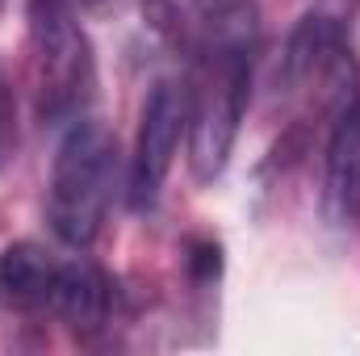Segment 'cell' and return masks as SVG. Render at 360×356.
Returning a JSON list of instances; mask_svg holds the SVG:
<instances>
[{
	"label": "cell",
	"instance_id": "obj_1",
	"mask_svg": "<svg viewBox=\"0 0 360 356\" xmlns=\"http://www.w3.org/2000/svg\"><path fill=\"white\" fill-rule=\"evenodd\" d=\"M117 193V139L105 122L76 117L59 139L55 168H51V197L46 218L51 231L68 248H92L105 231L109 205Z\"/></svg>",
	"mask_w": 360,
	"mask_h": 356
},
{
	"label": "cell",
	"instance_id": "obj_8",
	"mask_svg": "<svg viewBox=\"0 0 360 356\" xmlns=\"http://www.w3.org/2000/svg\"><path fill=\"white\" fill-rule=\"evenodd\" d=\"M55 276H59V260H51V252L30 239L0 252V298L21 310H46Z\"/></svg>",
	"mask_w": 360,
	"mask_h": 356
},
{
	"label": "cell",
	"instance_id": "obj_6",
	"mask_svg": "<svg viewBox=\"0 0 360 356\" xmlns=\"http://www.w3.org/2000/svg\"><path fill=\"white\" fill-rule=\"evenodd\" d=\"M344 55V17L331 8H314L302 17V25L289 34L281 55V84L302 89L310 80H323L327 68Z\"/></svg>",
	"mask_w": 360,
	"mask_h": 356
},
{
	"label": "cell",
	"instance_id": "obj_3",
	"mask_svg": "<svg viewBox=\"0 0 360 356\" xmlns=\"http://www.w3.org/2000/svg\"><path fill=\"white\" fill-rule=\"evenodd\" d=\"M34 89L42 122H76L92 101L96 63L89 34L72 17V0H30Z\"/></svg>",
	"mask_w": 360,
	"mask_h": 356
},
{
	"label": "cell",
	"instance_id": "obj_2",
	"mask_svg": "<svg viewBox=\"0 0 360 356\" xmlns=\"http://www.w3.org/2000/svg\"><path fill=\"white\" fill-rule=\"evenodd\" d=\"M252 101V46L201 51L197 84L188 92V172L214 184L226 172Z\"/></svg>",
	"mask_w": 360,
	"mask_h": 356
},
{
	"label": "cell",
	"instance_id": "obj_7",
	"mask_svg": "<svg viewBox=\"0 0 360 356\" xmlns=\"http://www.w3.org/2000/svg\"><path fill=\"white\" fill-rule=\"evenodd\" d=\"M55 319H63L76 336H96L105 323H109V310H113V285L109 276L89 260H72V265H59L55 276V289H51V306H46Z\"/></svg>",
	"mask_w": 360,
	"mask_h": 356
},
{
	"label": "cell",
	"instance_id": "obj_5",
	"mask_svg": "<svg viewBox=\"0 0 360 356\" xmlns=\"http://www.w3.org/2000/svg\"><path fill=\"white\" fill-rule=\"evenodd\" d=\"M323 214L331 227H360V92L335 109L323 164Z\"/></svg>",
	"mask_w": 360,
	"mask_h": 356
},
{
	"label": "cell",
	"instance_id": "obj_4",
	"mask_svg": "<svg viewBox=\"0 0 360 356\" xmlns=\"http://www.w3.org/2000/svg\"><path fill=\"white\" fill-rule=\"evenodd\" d=\"M184 134H188V89L176 80H155L143 101L139 139H134V155H130V180H126L134 210H143L160 197Z\"/></svg>",
	"mask_w": 360,
	"mask_h": 356
},
{
	"label": "cell",
	"instance_id": "obj_9",
	"mask_svg": "<svg viewBox=\"0 0 360 356\" xmlns=\"http://www.w3.org/2000/svg\"><path fill=\"white\" fill-rule=\"evenodd\" d=\"M184 265L193 272V281H201V285H205V281H218V272H222V248H218L214 239H193Z\"/></svg>",
	"mask_w": 360,
	"mask_h": 356
}]
</instances>
